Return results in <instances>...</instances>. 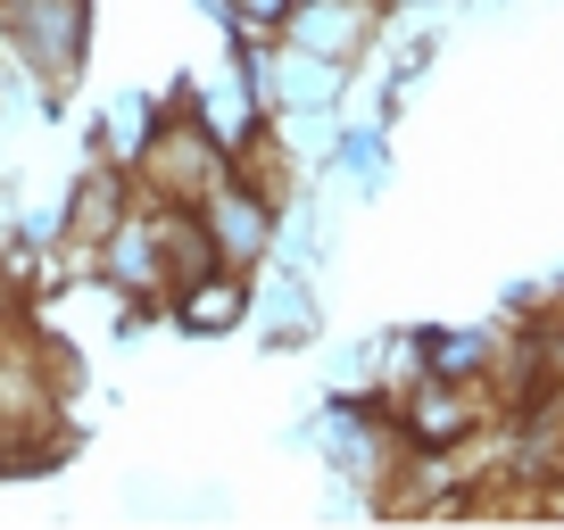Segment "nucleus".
I'll return each instance as SVG.
<instances>
[{"mask_svg":"<svg viewBox=\"0 0 564 530\" xmlns=\"http://www.w3.org/2000/svg\"><path fill=\"white\" fill-rule=\"evenodd\" d=\"M415 356H423V373L432 382H465V389H490V373H498V340L490 332H415Z\"/></svg>","mask_w":564,"mask_h":530,"instance_id":"10","label":"nucleus"},{"mask_svg":"<svg viewBox=\"0 0 564 530\" xmlns=\"http://www.w3.org/2000/svg\"><path fill=\"white\" fill-rule=\"evenodd\" d=\"M192 208H199V224H208V241H216V257H225V265H241V274L274 265V232H282V208H291V199H274L258 175L232 166V175L216 183L208 199H192Z\"/></svg>","mask_w":564,"mask_h":530,"instance_id":"3","label":"nucleus"},{"mask_svg":"<svg viewBox=\"0 0 564 530\" xmlns=\"http://www.w3.org/2000/svg\"><path fill=\"white\" fill-rule=\"evenodd\" d=\"M390 423H399V440L423 448V456H457V448L490 423V407H481V389H465V382H432V373H415V382L390 398Z\"/></svg>","mask_w":564,"mask_h":530,"instance_id":"4","label":"nucleus"},{"mask_svg":"<svg viewBox=\"0 0 564 530\" xmlns=\"http://www.w3.org/2000/svg\"><path fill=\"white\" fill-rule=\"evenodd\" d=\"M556 473H564V423H556Z\"/></svg>","mask_w":564,"mask_h":530,"instance_id":"12","label":"nucleus"},{"mask_svg":"<svg viewBox=\"0 0 564 530\" xmlns=\"http://www.w3.org/2000/svg\"><path fill=\"white\" fill-rule=\"evenodd\" d=\"M265 349H316L324 340V299H316V274H291L274 265V283H258V307H249Z\"/></svg>","mask_w":564,"mask_h":530,"instance_id":"8","label":"nucleus"},{"mask_svg":"<svg viewBox=\"0 0 564 530\" xmlns=\"http://www.w3.org/2000/svg\"><path fill=\"white\" fill-rule=\"evenodd\" d=\"M249 307H258V274H241V265H216V274H199V283H175V290H166V316H175L183 340L249 332Z\"/></svg>","mask_w":564,"mask_h":530,"instance_id":"7","label":"nucleus"},{"mask_svg":"<svg viewBox=\"0 0 564 530\" xmlns=\"http://www.w3.org/2000/svg\"><path fill=\"white\" fill-rule=\"evenodd\" d=\"M124 175H133L141 199H159V208H192V199H208L216 183L232 175V150L175 100V117H150V133H141L133 158H124Z\"/></svg>","mask_w":564,"mask_h":530,"instance_id":"1","label":"nucleus"},{"mask_svg":"<svg viewBox=\"0 0 564 530\" xmlns=\"http://www.w3.org/2000/svg\"><path fill=\"white\" fill-rule=\"evenodd\" d=\"M333 175H349L357 199H382V183H390V124L382 117L373 124H333V142H324V158H316V183H333Z\"/></svg>","mask_w":564,"mask_h":530,"instance_id":"9","label":"nucleus"},{"mask_svg":"<svg viewBox=\"0 0 564 530\" xmlns=\"http://www.w3.org/2000/svg\"><path fill=\"white\" fill-rule=\"evenodd\" d=\"M291 9H300V0H291Z\"/></svg>","mask_w":564,"mask_h":530,"instance_id":"13","label":"nucleus"},{"mask_svg":"<svg viewBox=\"0 0 564 530\" xmlns=\"http://www.w3.org/2000/svg\"><path fill=\"white\" fill-rule=\"evenodd\" d=\"M91 0H0V58L18 84H58L91 67Z\"/></svg>","mask_w":564,"mask_h":530,"instance_id":"2","label":"nucleus"},{"mask_svg":"<svg viewBox=\"0 0 564 530\" xmlns=\"http://www.w3.org/2000/svg\"><path fill=\"white\" fill-rule=\"evenodd\" d=\"M0 117H9V58H0Z\"/></svg>","mask_w":564,"mask_h":530,"instance_id":"11","label":"nucleus"},{"mask_svg":"<svg viewBox=\"0 0 564 530\" xmlns=\"http://www.w3.org/2000/svg\"><path fill=\"white\" fill-rule=\"evenodd\" d=\"M91 274H100L117 299L166 307V249H159V208H150V199H133V208L117 216V232L91 249Z\"/></svg>","mask_w":564,"mask_h":530,"instance_id":"5","label":"nucleus"},{"mask_svg":"<svg viewBox=\"0 0 564 530\" xmlns=\"http://www.w3.org/2000/svg\"><path fill=\"white\" fill-rule=\"evenodd\" d=\"M282 42H291V51H316V58L357 67V58L382 42V0H300V9L282 18Z\"/></svg>","mask_w":564,"mask_h":530,"instance_id":"6","label":"nucleus"}]
</instances>
